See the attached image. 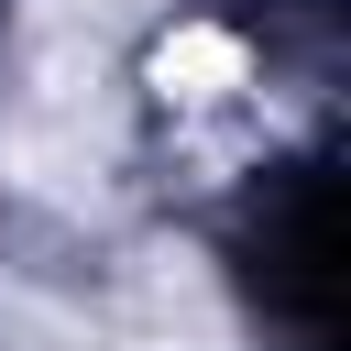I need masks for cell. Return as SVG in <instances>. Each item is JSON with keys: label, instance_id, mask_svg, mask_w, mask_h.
Instances as JSON below:
<instances>
[{"label": "cell", "instance_id": "1", "mask_svg": "<svg viewBox=\"0 0 351 351\" xmlns=\"http://www.w3.org/2000/svg\"><path fill=\"white\" fill-rule=\"evenodd\" d=\"M154 88H165V99H230V88H241V44H230V33H176V44L154 55Z\"/></svg>", "mask_w": 351, "mask_h": 351}]
</instances>
